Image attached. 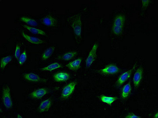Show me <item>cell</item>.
<instances>
[{"label": "cell", "instance_id": "obj_1", "mask_svg": "<svg viewBox=\"0 0 158 118\" xmlns=\"http://www.w3.org/2000/svg\"><path fill=\"white\" fill-rule=\"evenodd\" d=\"M125 17L124 15H119L114 19L113 27V31L114 34L118 35L123 31Z\"/></svg>", "mask_w": 158, "mask_h": 118}, {"label": "cell", "instance_id": "obj_2", "mask_svg": "<svg viewBox=\"0 0 158 118\" xmlns=\"http://www.w3.org/2000/svg\"><path fill=\"white\" fill-rule=\"evenodd\" d=\"M71 26L73 29L74 33L77 36L80 37L82 32V21L81 16L75 15L71 20Z\"/></svg>", "mask_w": 158, "mask_h": 118}, {"label": "cell", "instance_id": "obj_3", "mask_svg": "<svg viewBox=\"0 0 158 118\" xmlns=\"http://www.w3.org/2000/svg\"><path fill=\"white\" fill-rule=\"evenodd\" d=\"M3 102L5 107L9 109L12 107V102L11 99L10 89L8 86H6L3 89Z\"/></svg>", "mask_w": 158, "mask_h": 118}, {"label": "cell", "instance_id": "obj_4", "mask_svg": "<svg viewBox=\"0 0 158 118\" xmlns=\"http://www.w3.org/2000/svg\"><path fill=\"white\" fill-rule=\"evenodd\" d=\"M136 67V64H135L134 65L132 69L124 72L119 76L118 80L116 82V86H117V87H119L121 86L127 80L130 78L131 75H132L133 71L135 70Z\"/></svg>", "mask_w": 158, "mask_h": 118}, {"label": "cell", "instance_id": "obj_5", "mask_svg": "<svg viewBox=\"0 0 158 118\" xmlns=\"http://www.w3.org/2000/svg\"><path fill=\"white\" fill-rule=\"evenodd\" d=\"M77 84V82H73L65 86L62 90L61 98L63 99H66L70 96L74 92Z\"/></svg>", "mask_w": 158, "mask_h": 118}, {"label": "cell", "instance_id": "obj_6", "mask_svg": "<svg viewBox=\"0 0 158 118\" xmlns=\"http://www.w3.org/2000/svg\"><path fill=\"white\" fill-rule=\"evenodd\" d=\"M98 48V44H94L86 59V66L87 67H90L96 59V52H97Z\"/></svg>", "mask_w": 158, "mask_h": 118}, {"label": "cell", "instance_id": "obj_7", "mask_svg": "<svg viewBox=\"0 0 158 118\" xmlns=\"http://www.w3.org/2000/svg\"><path fill=\"white\" fill-rule=\"evenodd\" d=\"M120 69L115 65L111 64L99 70V73L103 75L113 74L118 73Z\"/></svg>", "mask_w": 158, "mask_h": 118}, {"label": "cell", "instance_id": "obj_8", "mask_svg": "<svg viewBox=\"0 0 158 118\" xmlns=\"http://www.w3.org/2000/svg\"><path fill=\"white\" fill-rule=\"evenodd\" d=\"M143 69L142 67H139L135 72L133 79L134 86L135 88H137L139 86L142 78Z\"/></svg>", "mask_w": 158, "mask_h": 118}, {"label": "cell", "instance_id": "obj_9", "mask_svg": "<svg viewBox=\"0 0 158 118\" xmlns=\"http://www.w3.org/2000/svg\"><path fill=\"white\" fill-rule=\"evenodd\" d=\"M48 93V91L46 88H40L33 91L31 93L30 96L32 98L40 99Z\"/></svg>", "mask_w": 158, "mask_h": 118}, {"label": "cell", "instance_id": "obj_10", "mask_svg": "<svg viewBox=\"0 0 158 118\" xmlns=\"http://www.w3.org/2000/svg\"><path fill=\"white\" fill-rule=\"evenodd\" d=\"M24 78L29 82H46L47 80L42 79L37 74L34 73H29L25 74L23 75Z\"/></svg>", "mask_w": 158, "mask_h": 118}, {"label": "cell", "instance_id": "obj_11", "mask_svg": "<svg viewBox=\"0 0 158 118\" xmlns=\"http://www.w3.org/2000/svg\"><path fill=\"white\" fill-rule=\"evenodd\" d=\"M53 78L56 82H65L69 79L70 75L69 74L65 72H60L56 74L53 76Z\"/></svg>", "mask_w": 158, "mask_h": 118}, {"label": "cell", "instance_id": "obj_12", "mask_svg": "<svg viewBox=\"0 0 158 118\" xmlns=\"http://www.w3.org/2000/svg\"><path fill=\"white\" fill-rule=\"evenodd\" d=\"M81 61V58H78L76 60L67 64L66 67L70 70L73 71L77 70L80 68Z\"/></svg>", "mask_w": 158, "mask_h": 118}, {"label": "cell", "instance_id": "obj_13", "mask_svg": "<svg viewBox=\"0 0 158 118\" xmlns=\"http://www.w3.org/2000/svg\"><path fill=\"white\" fill-rule=\"evenodd\" d=\"M22 34L24 38L27 41L32 44H37H37H40L44 43V41L40 40V39L25 34L24 32H22Z\"/></svg>", "mask_w": 158, "mask_h": 118}, {"label": "cell", "instance_id": "obj_14", "mask_svg": "<svg viewBox=\"0 0 158 118\" xmlns=\"http://www.w3.org/2000/svg\"><path fill=\"white\" fill-rule=\"evenodd\" d=\"M52 102L50 100L48 99L43 101L39 106V110L40 113L48 111L51 107Z\"/></svg>", "mask_w": 158, "mask_h": 118}, {"label": "cell", "instance_id": "obj_15", "mask_svg": "<svg viewBox=\"0 0 158 118\" xmlns=\"http://www.w3.org/2000/svg\"><path fill=\"white\" fill-rule=\"evenodd\" d=\"M132 91L131 82L127 83L124 86L121 93V97L123 99H126L129 96Z\"/></svg>", "mask_w": 158, "mask_h": 118}, {"label": "cell", "instance_id": "obj_16", "mask_svg": "<svg viewBox=\"0 0 158 118\" xmlns=\"http://www.w3.org/2000/svg\"><path fill=\"white\" fill-rule=\"evenodd\" d=\"M101 101L110 105H112L113 102L118 99L117 97H107L102 95L99 97Z\"/></svg>", "mask_w": 158, "mask_h": 118}, {"label": "cell", "instance_id": "obj_17", "mask_svg": "<svg viewBox=\"0 0 158 118\" xmlns=\"http://www.w3.org/2000/svg\"><path fill=\"white\" fill-rule=\"evenodd\" d=\"M43 22L44 25L47 26H54L56 24V19L50 16L45 17L43 19Z\"/></svg>", "mask_w": 158, "mask_h": 118}, {"label": "cell", "instance_id": "obj_18", "mask_svg": "<svg viewBox=\"0 0 158 118\" xmlns=\"http://www.w3.org/2000/svg\"><path fill=\"white\" fill-rule=\"evenodd\" d=\"M23 26L25 29H27L28 31L31 32L32 34L41 35L43 36H44L46 35L45 32L42 30H40V29L31 27V26L26 25H24Z\"/></svg>", "mask_w": 158, "mask_h": 118}, {"label": "cell", "instance_id": "obj_19", "mask_svg": "<svg viewBox=\"0 0 158 118\" xmlns=\"http://www.w3.org/2000/svg\"><path fill=\"white\" fill-rule=\"evenodd\" d=\"M62 67V66L60 64L58 63H54L50 65L43 67L41 69L43 71H51L55 70V69H58Z\"/></svg>", "mask_w": 158, "mask_h": 118}, {"label": "cell", "instance_id": "obj_20", "mask_svg": "<svg viewBox=\"0 0 158 118\" xmlns=\"http://www.w3.org/2000/svg\"><path fill=\"white\" fill-rule=\"evenodd\" d=\"M55 49V47H50V48H48L47 50H46L43 53L42 56V58L43 60H45L48 59L53 54Z\"/></svg>", "mask_w": 158, "mask_h": 118}, {"label": "cell", "instance_id": "obj_21", "mask_svg": "<svg viewBox=\"0 0 158 118\" xmlns=\"http://www.w3.org/2000/svg\"><path fill=\"white\" fill-rule=\"evenodd\" d=\"M20 19L21 21L24 22L27 24L29 25L33 26H37L38 24L37 21L33 19L23 17H21Z\"/></svg>", "mask_w": 158, "mask_h": 118}, {"label": "cell", "instance_id": "obj_22", "mask_svg": "<svg viewBox=\"0 0 158 118\" xmlns=\"http://www.w3.org/2000/svg\"><path fill=\"white\" fill-rule=\"evenodd\" d=\"M12 60V58L10 55L5 57L2 58L1 60V69H4L5 68L7 65Z\"/></svg>", "mask_w": 158, "mask_h": 118}, {"label": "cell", "instance_id": "obj_23", "mask_svg": "<svg viewBox=\"0 0 158 118\" xmlns=\"http://www.w3.org/2000/svg\"><path fill=\"white\" fill-rule=\"evenodd\" d=\"M76 55L77 52H68L63 55L62 59L65 61L69 60L73 58Z\"/></svg>", "mask_w": 158, "mask_h": 118}, {"label": "cell", "instance_id": "obj_24", "mask_svg": "<svg viewBox=\"0 0 158 118\" xmlns=\"http://www.w3.org/2000/svg\"><path fill=\"white\" fill-rule=\"evenodd\" d=\"M27 58V55L26 51H24L23 53L20 55L19 59V63L20 66H22L26 62Z\"/></svg>", "mask_w": 158, "mask_h": 118}, {"label": "cell", "instance_id": "obj_25", "mask_svg": "<svg viewBox=\"0 0 158 118\" xmlns=\"http://www.w3.org/2000/svg\"><path fill=\"white\" fill-rule=\"evenodd\" d=\"M20 48L19 45H17L16 46V50L15 52V58H16L17 60H19V57H20Z\"/></svg>", "mask_w": 158, "mask_h": 118}, {"label": "cell", "instance_id": "obj_26", "mask_svg": "<svg viewBox=\"0 0 158 118\" xmlns=\"http://www.w3.org/2000/svg\"><path fill=\"white\" fill-rule=\"evenodd\" d=\"M125 118H141L140 116H137V115L135 114L132 113H130L128 114L127 116H126Z\"/></svg>", "mask_w": 158, "mask_h": 118}, {"label": "cell", "instance_id": "obj_27", "mask_svg": "<svg viewBox=\"0 0 158 118\" xmlns=\"http://www.w3.org/2000/svg\"><path fill=\"white\" fill-rule=\"evenodd\" d=\"M150 1H142L143 7V8H146L148 4L149 3Z\"/></svg>", "mask_w": 158, "mask_h": 118}, {"label": "cell", "instance_id": "obj_28", "mask_svg": "<svg viewBox=\"0 0 158 118\" xmlns=\"http://www.w3.org/2000/svg\"><path fill=\"white\" fill-rule=\"evenodd\" d=\"M158 113H156V115H155L154 118H158Z\"/></svg>", "mask_w": 158, "mask_h": 118}, {"label": "cell", "instance_id": "obj_29", "mask_svg": "<svg viewBox=\"0 0 158 118\" xmlns=\"http://www.w3.org/2000/svg\"><path fill=\"white\" fill-rule=\"evenodd\" d=\"M18 118H22V116H20V115L19 114H18Z\"/></svg>", "mask_w": 158, "mask_h": 118}]
</instances>
